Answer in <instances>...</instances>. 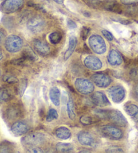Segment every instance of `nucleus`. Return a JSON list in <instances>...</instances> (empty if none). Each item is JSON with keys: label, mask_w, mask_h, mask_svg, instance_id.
Wrapping results in <instances>:
<instances>
[{"label": "nucleus", "mask_w": 138, "mask_h": 153, "mask_svg": "<svg viewBox=\"0 0 138 153\" xmlns=\"http://www.w3.org/2000/svg\"><path fill=\"white\" fill-rule=\"evenodd\" d=\"M99 132L102 136L112 140H118L123 136V131L117 127L110 125H104L99 128Z\"/></svg>", "instance_id": "f257e3e1"}, {"label": "nucleus", "mask_w": 138, "mask_h": 153, "mask_svg": "<svg viewBox=\"0 0 138 153\" xmlns=\"http://www.w3.org/2000/svg\"><path fill=\"white\" fill-rule=\"evenodd\" d=\"M89 44L90 48L96 54H103L106 51V45L102 36L93 35L89 37Z\"/></svg>", "instance_id": "f03ea898"}, {"label": "nucleus", "mask_w": 138, "mask_h": 153, "mask_svg": "<svg viewBox=\"0 0 138 153\" xmlns=\"http://www.w3.org/2000/svg\"><path fill=\"white\" fill-rule=\"evenodd\" d=\"M24 6V0H4L0 6V10L4 14H12L20 10Z\"/></svg>", "instance_id": "7ed1b4c3"}, {"label": "nucleus", "mask_w": 138, "mask_h": 153, "mask_svg": "<svg viewBox=\"0 0 138 153\" xmlns=\"http://www.w3.org/2000/svg\"><path fill=\"white\" fill-rule=\"evenodd\" d=\"M5 48L10 53H16L22 48L23 41L20 36L10 35L4 41Z\"/></svg>", "instance_id": "20e7f679"}, {"label": "nucleus", "mask_w": 138, "mask_h": 153, "mask_svg": "<svg viewBox=\"0 0 138 153\" xmlns=\"http://www.w3.org/2000/svg\"><path fill=\"white\" fill-rule=\"evenodd\" d=\"M106 119L118 127H125L127 124V121L123 113L116 109L107 110Z\"/></svg>", "instance_id": "39448f33"}, {"label": "nucleus", "mask_w": 138, "mask_h": 153, "mask_svg": "<svg viewBox=\"0 0 138 153\" xmlns=\"http://www.w3.org/2000/svg\"><path fill=\"white\" fill-rule=\"evenodd\" d=\"M78 141L83 146H91L93 148L97 147L100 143L99 140L92 134L86 131H82L78 134Z\"/></svg>", "instance_id": "423d86ee"}, {"label": "nucleus", "mask_w": 138, "mask_h": 153, "mask_svg": "<svg viewBox=\"0 0 138 153\" xmlns=\"http://www.w3.org/2000/svg\"><path fill=\"white\" fill-rule=\"evenodd\" d=\"M75 86L76 91L83 94H89L94 91V86L92 82L87 79H76L75 82Z\"/></svg>", "instance_id": "0eeeda50"}, {"label": "nucleus", "mask_w": 138, "mask_h": 153, "mask_svg": "<svg viewBox=\"0 0 138 153\" xmlns=\"http://www.w3.org/2000/svg\"><path fill=\"white\" fill-rule=\"evenodd\" d=\"M26 26L29 30L33 33H39L44 30L46 26V22L43 18L40 16H34L29 20Z\"/></svg>", "instance_id": "6e6552de"}, {"label": "nucleus", "mask_w": 138, "mask_h": 153, "mask_svg": "<svg viewBox=\"0 0 138 153\" xmlns=\"http://www.w3.org/2000/svg\"><path fill=\"white\" fill-rule=\"evenodd\" d=\"M108 94L112 101L116 103L121 102L125 97V91L121 85H116L110 87L108 90Z\"/></svg>", "instance_id": "1a4fd4ad"}, {"label": "nucleus", "mask_w": 138, "mask_h": 153, "mask_svg": "<svg viewBox=\"0 0 138 153\" xmlns=\"http://www.w3.org/2000/svg\"><path fill=\"white\" fill-rule=\"evenodd\" d=\"M45 141L44 134L41 133H33L26 136L22 139V142L25 145L30 146H38L43 144Z\"/></svg>", "instance_id": "9d476101"}, {"label": "nucleus", "mask_w": 138, "mask_h": 153, "mask_svg": "<svg viewBox=\"0 0 138 153\" xmlns=\"http://www.w3.org/2000/svg\"><path fill=\"white\" fill-rule=\"evenodd\" d=\"M91 80L95 85L100 88H106L112 82V79L107 74L95 73L91 76Z\"/></svg>", "instance_id": "9b49d317"}, {"label": "nucleus", "mask_w": 138, "mask_h": 153, "mask_svg": "<svg viewBox=\"0 0 138 153\" xmlns=\"http://www.w3.org/2000/svg\"><path fill=\"white\" fill-rule=\"evenodd\" d=\"M84 64L86 67L92 71L100 70L102 67V62L99 58L94 55H89L84 59Z\"/></svg>", "instance_id": "f8f14e48"}, {"label": "nucleus", "mask_w": 138, "mask_h": 153, "mask_svg": "<svg viewBox=\"0 0 138 153\" xmlns=\"http://www.w3.org/2000/svg\"><path fill=\"white\" fill-rule=\"evenodd\" d=\"M92 100L94 103L98 107H104L110 105L109 100L104 93L102 92H95L92 96Z\"/></svg>", "instance_id": "ddd939ff"}, {"label": "nucleus", "mask_w": 138, "mask_h": 153, "mask_svg": "<svg viewBox=\"0 0 138 153\" xmlns=\"http://www.w3.org/2000/svg\"><path fill=\"white\" fill-rule=\"evenodd\" d=\"M29 130H30V128H29L28 125L25 121H16V122L13 123L11 127L12 132L17 136H22L23 134H26Z\"/></svg>", "instance_id": "4468645a"}, {"label": "nucleus", "mask_w": 138, "mask_h": 153, "mask_svg": "<svg viewBox=\"0 0 138 153\" xmlns=\"http://www.w3.org/2000/svg\"><path fill=\"white\" fill-rule=\"evenodd\" d=\"M21 115V109L16 105H10L4 112V117L8 120L12 121L19 118Z\"/></svg>", "instance_id": "2eb2a0df"}, {"label": "nucleus", "mask_w": 138, "mask_h": 153, "mask_svg": "<svg viewBox=\"0 0 138 153\" xmlns=\"http://www.w3.org/2000/svg\"><path fill=\"white\" fill-rule=\"evenodd\" d=\"M33 47L34 51L42 56H46L50 52V47L48 45L39 39H35L33 41Z\"/></svg>", "instance_id": "dca6fc26"}, {"label": "nucleus", "mask_w": 138, "mask_h": 153, "mask_svg": "<svg viewBox=\"0 0 138 153\" xmlns=\"http://www.w3.org/2000/svg\"><path fill=\"white\" fill-rule=\"evenodd\" d=\"M107 59L111 65H119L123 63V57L121 53L115 49L110 50Z\"/></svg>", "instance_id": "f3484780"}, {"label": "nucleus", "mask_w": 138, "mask_h": 153, "mask_svg": "<svg viewBox=\"0 0 138 153\" xmlns=\"http://www.w3.org/2000/svg\"><path fill=\"white\" fill-rule=\"evenodd\" d=\"M102 8L107 11L121 14L122 13V8L120 4L115 1H109L103 2Z\"/></svg>", "instance_id": "a211bd4d"}, {"label": "nucleus", "mask_w": 138, "mask_h": 153, "mask_svg": "<svg viewBox=\"0 0 138 153\" xmlns=\"http://www.w3.org/2000/svg\"><path fill=\"white\" fill-rule=\"evenodd\" d=\"M76 44H77V39L75 36H70L69 38V44L67 50H66L64 55V60H67L73 53L74 51L76 48Z\"/></svg>", "instance_id": "6ab92c4d"}, {"label": "nucleus", "mask_w": 138, "mask_h": 153, "mask_svg": "<svg viewBox=\"0 0 138 153\" xmlns=\"http://www.w3.org/2000/svg\"><path fill=\"white\" fill-rule=\"evenodd\" d=\"M60 91L57 87H52L50 91V98L53 104L56 106H59L60 104Z\"/></svg>", "instance_id": "aec40b11"}, {"label": "nucleus", "mask_w": 138, "mask_h": 153, "mask_svg": "<svg viewBox=\"0 0 138 153\" xmlns=\"http://www.w3.org/2000/svg\"><path fill=\"white\" fill-rule=\"evenodd\" d=\"M22 57L26 61H30V62H35L38 60V56L35 54L33 49H31L29 47H26V48L23 50L22 53Z\"/></svg>", "instance_id": "412c9836"}, {"label": "nucleus", "mask_w": 138, "mask_h": 153, "mask_svg": "<svg viewBox=\"0 0 138 153\" xmlns=\"http://www.w3.org/2000/svg\"><path fill=\"white\" fill-rule=\"evenodd\" d=\"M56 136L60 140H67L70 138L71 132L67 128L60 127L56 130Z\"/></svg>", "instance_id": "4be33fe9"}, {"label": "nucleus", "mask_w": 138, "mask_h": 153, "mask_svg": "<svg viewBox=\"0 0 138 153\" xmlns=\"http://www.w3.org/2000/svg\"><path fill=\"white\" fill-rule=\"evenodd\" d=\"M124 111L129 115L131 116L135 121H138V107L134 104L125 105Z\"/></svg>", "instance_id": "5701e85b"}, {"label": "nucleus", "mask_w": 138, "mask_h": 153, "mask_svg": "<svg viewBox=\"0 0 138 153\" xmlns=\"http://www.w3.org/2000/svg\"><path fill=\"white\" fill-rule=\"evenodd\" d=\"M14 150V145L9 141L4 140L0 143V153L13 152Z\"/></svg>", "instance_id": "b1692460"}, {"label": "nucleus", "mask_w": 138, "mask_h": 153, "mask_svg": "<svg viewBox=\"0 0 138 153\" xmlns=\"http://www.w3.org/2000/svg\"><path fill=\"white\" fill-rule=\"evenodd\" d=\"M56 149L58 152H70L73 151L74 147L71 144L58 142L56 146Z\"/></svg>", "instance_id": "393cba45"}, {"label": "nucleus", "mask_w": 138, "mask_h": 153, "mask_svg": "<svg viewBox=\"0 0 138 153\" xmlns=\"http://www.w3.org/2000/svg\"><path fill=\"white\" fill-rule=\"evenodd\" d=\"M66 111H67L68 116L70 120H74L75 118V110H74V102L73 99L70 95L68 97V100L66 105Z\"/></svg>", "instance_id": "a878e982"}, {"label": "nucleus", "mask_w": 138, "mask_h": 153, "mask_svg": "<svg viewBox=\"0 0 138 153\" xmlns=\"http://www.w3.org/2000/svg\"><path fill=\"white\" fill-rule=\"evenodd\" d=\"M12 98L11 92L6 88H0V103L10 101Z\"/></svg>", "instance_id": "bb28decb"}, {"label": "nucleus", "mask_w": 138, "mask_h": 153, "mask_svg": "<svg viewBox=\"0 0 138 153\" xmlns=\"http://www.w3.org/2000/svg\"><path fill=\"white\" fill-rule=\"evenodd\" d=\"M49 41L52 44H58L62 40V36L60 32L52 33L48 36Z\"/></svg>", "instance_id": "cd10ccee"}, {"label": "nucleus", "mask_w": 138, "mask_h": 153, "mask_svg": "<svg viewBox=\"0 0 138 153\" xmlns=\"http://www.w3.org/2000/svg\"><path fill=\"white\" fill-rule=\"evenodd\" d=\"M84 1L93 8H100V7L102 8L103 2L100 0H84Z\"/></svg>", "instance_id": "c85d7f7f"}, {"label": "nucleus", "mask_w": 138, "mask_h": 153, "mask_svg": "<svg viewBox=\"0 0 138 153\" xmlns=\"http://www.w3.org/2000/svg\"><path fill=\"white\" fill-rule=\"evenodd\" d=\"M58 118V114L56 111V110L54 109H50L47 113L46 120L47 122H51L55 120H57Z\"/></svg>", "instance_id": "c756f323"}, {"label": "nucleus", "mask_w": 138, "mask_h": 153, "mask_svg": "<svg viewBox=\"0 0 138 153\" xmlns=\"http://www.w3.org/2000/svg\"><path fill=\"white\" fill-rule=\"evenodd\" d=\"M3 80L6 82L7 83H8L10 84H16L18 82V78L16 77V76H13V75H10V74L4 75L3 77Z\"/></svg>", "instance_id": "7c9ffc66"}, {"label": "nucleus", "mask_w": 138, "mask_h": 153, "mask_svg": "<svg viewBox=\"0 0 138 153\" xmlns=\"http://www.w3.org/2000/svg\"><path fill=\"white\" fill-rule=\"evenodd\" d=\"M26 87H27V80H25V79H22V80L20 81L19 86H18V92H19V94L20 97H22L23 95Z\"/></svg>", "instance_id": "2f4dec72"}, {"label": "nucleus", "mask_w": 138, "mask_h": 153, "mask_svg": "<svg viewBox=\"0 0 138 153\" xmlns=\"http://www.w3.org/2000/svg\"><path fill=\"white\" fill-rule=\"evenodd\" d=\"M80 122L84 126H89L94 123V120L89 116H82L80 118Z\"/></svg>", "instance_id": "473e14b6"}, {"label": "nucleus", "mask_w": 138, "mask_h": 153, "mask_svg": "<svg viewBox=\"0 0 138 153\" xmlns=\"http://www.w3.org/2000/svg\"><path fill=\"white\" fill-rule=\"evenodd\" d=\"M90 33V28L88 27H86V26H83L81 29V36L82 39L83 41H86V39L88 37Z\"/></svg>", "instance_id": "72a5a7b5"}, {"label": "nucleus", "mask_w": 138, "mask_h": 153, "mask_svg": "<svg viewBox=\"0 0 138 153\" xmlns=\"http://www.w3.org/2000/svg\"><path fill=\"white\" fill-rule=\"evenodd\" d=\"M102 35L103 36H104V37L107 39L108 41H111L113 40V35H112V33H111L110 32H109V31H108L106 30H103L102 31Z\"/></svg>", "instance_id": "f704fd0d"}, {"label": "nucleus", "mask_w": 138, "mask_h": 153, "mask_svg": "<svg viewBox=\"0 0 138 153\" xmlns=\"http://www.w3.org/2000/svg\"><path fill=\"white\" fill-rule=\"evenodd\" d=\"M6 39V30L3 28L0 27V45L2 44Z\"/></svg>", "instance_id": "c9c22d12"}, {"label": "nucleus", "mask_w": 138, "mask_h": 153, "mask_svg": "<svg viewBox=\"0 0 138 153\" xmlns=\"http://www.w3.org/2000/svg\"><path fill=\"white\" fill-rule=\"evenodd\" d=\"M129 75L133 80H137L138 79V69L137 68H133L131 70Z\"/></svg>", "instance_id": "e433bc0d"}, {"label": "nucleus", "mask_w": 138, "mask_h": 153, "mask_svg": "<svg viewBox=\"0 0 138 153\" xmlns=\"http://www.w3.org/2000/svg\"><path fill=\"white\" fill-rule=\"evenodd\" d=\"M106 152H123V150H122L120 148H118V147H115V146H113V147H110L109 149H106Z\"/></svg>", "instance_id": "4c0bfd02"}, {"label": "nucleus", "mask_w": 138, "mask_h": 153, "mask_svg": "<svg viewBox=\"0 0 138 153\" xmlns=\"http://www.w3.org/2000/svg\"><path fill=\"white\" fill-rule=\"evenodd\" d=\"M27 152H44L43 150L39 149L38 146H30L27 149Z\"/></svg>", "instance_id": "58836bf2"}, {"label": "nucleus", "mask_w": 138, "mask_h": 153, "mask_svg": "<svg viewBox=\"0 0 138 153\" xmlns=\"http://www.w3.org/2000/svg\"><path fill=\"white\" fill-rule=\"evenodd\" d=\"M121 1L124 5H133L138 3V0H121Z\"/></svg>", "instance_id": "ea45409f"}, {"label": "nucleus", "mask_w": 138, "mask_h": 153, "mask_svg": "<svg viewBox=\"0 0 138 153\" xmlns=\"http://www.w3.org/2000/svg\"><path fill=\"white\" fill-rule=\"evenodd\" d=\"M67 25L68 26V28L70 29H74V28H76V23L74 22L73 20H70V19H68L67 20Z\"/></svg>", "instance_id": "a19ab883"}, {"label": "nucleus", "mask_w": 138, "mask_h": 153, "mask_svg": "<svg viewBox=\"0 0 138 153\" xmlns=\"http://www.w3.org/2000/svg\"><path fill=\"white\" fill-rule=\"evenodd\" d=\"M53 1H54L56 3H57V4H62L64 3V0H53Z\"/></svg>", "instance_id": "79ce46f5"}, {"label": "nucleus", "mask_w": 138, "mask_h": 153, "mask_svg": "<svg viewBox=\"0 0 138 153\" xmlns=\"http://www.w3.org/2000/svg\"><path fill=\"white\" fill-rule=\"evenodd\" d=\"M2 58H3V51H2V49L0 48V61L2 59Z\"/></svg>", "instance_id": "37998d69"}, {"label": "nucleus", "mask_w": 138, "mask_h": 153, "mask_svg": "<svg viewBox=\"0 0 138 153\" xmlns=\"http://www.w3.org/2000/svg\"><path fill=\"white\" fill-rule=\"evenodd\" d=\"M135 95H136L137 99H138V85L137 86L136 88H135Z\"/></svg>", "instance_id": "c03bdc74"}, {"label": "nucleus", "mask_w": 138, "mask_h": 153, "mask_svg": "<svg viewBox=\"0 0 138 153\" xmlns=\"http://www.w3.org/2000/svg\"><path fill=\"white\" fill-rule=\"evenodd\" d=\"M83 14H84L85 16H87V17H89V16H90V14H89V13L87 12H84V13H83Z\"/></svg>", "instance_id": "a18cd8bd"}, {"label": "nucleus", "mask_w": 138, "mask_h": 153, "mask_svg": "<svg viewBox=\"0 0 138 153\" xmlns=\"http://www.w3.org/2000/svg\"><path fill=\"white\" fill-rule=\"evenodd\" d=\"M80 152H91L90 150H81Z\"/></svg>", "instance_id": "49530a36"}, {"label": "nucleus", "mask_w": 138, "mask_h": 153, "mask_svg": "<svg viewBox=\"0 0 138 153\" xmlns=\"http://www.w3.org/2000/svg\"><path fill=\"white\" fill-rule=\"evenodd\" d=\"M2 76V72H1V70H0V77H1Z\"/></svg>", "instance_id": "de8ad7c7"}, {"label": "nucleus", "mask_w": 138, "mask_h": 153, "mask_svg": "<svg viewBox=\"0 0 138 153\" xmlns=\"http://www.w3.org/2000/svg\"><path fill=\"white\" fill-rule=\"evenodd\" d=\"M0 1H3V0H0Z\"/></svg>", "instance_id": "09e8293b"}, {"label": "nucleus", "mask_w": 138, "mask_h": 153, "mask_svg": "<svg viewBox=\"0 0 138 153\" xmlns=\"http://www.w3.org/2000/svg\"><path fill=\"white\" fill-rule=\"evenodd\" d=\"M137 41H138V38H137Z\"/></svg>", "instance_id": "8fccbe9b"}]
</instances>
